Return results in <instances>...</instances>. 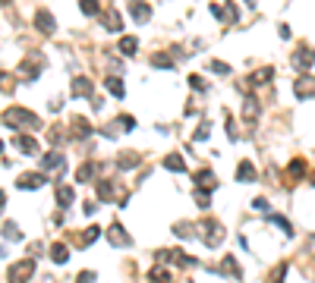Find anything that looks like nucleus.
<instances>
[{"label":"nucleus","instance_id":"nucleus-1","mask_svg":"<svg viewBox=\"0 0 315 283\" xmlns=\"http://www.w3.org/2000/svg\"><path fill=\"white\" fill-rule=\"evenodd\" d=\"M4 123L7 126H13V129H19V126H26V129H38L41 126V120L35 116L32 110H26V107H10L7 113H4Z\"/></svg>","mask_w":315,"mask_h":283},{"label":"nucleus","instance_id":"nucleus-2","mask_svg":"<svg viewBox=\"0 0 315 283\" xmlns=\"http://www.w3.org/2000/svg\"><path fill=\"white\" fill-rule=\"evenodd\" d=\"M199 230L205 233V245L208 249H218L221 242H224V227H221V220H215V217H205L202 223H199Z\"/></svg>","mask_w":315,"mask_h":283},{"label":"nucleus","instance_id":"nucleus-3","mask_svg":"<svg viewBox=\"0 0 315 283\" xmlns=\"http://www.w3.org/2000/svg\"><path fill=\"white\" fill-rule=\"evenodd\" d=\"M32 274H35V261H32V258H22V261H16L13 267L7 270V280L10 283H29Z\"/></svg>","mask_w":315,"mask_h":283},{"label":"nucleus","instance_id":"nucleus-4","mask_svg":"<svg viewBox=\"0 0 315 283\" xmlns=\"http://www.w3.org/2000/svg\"><path fill=\"white\" fill-rule=\"evenodd\" d=\"M41 167H44V173L60 176V173H63V155H60V151H51V155H44V158H41Z\"/></svg>","mask_w":315,"mask_h":283},{"label":"nucleus","instance_id":"nucleus-5","mask_svg":"<svg viewBox=\"0 0 315 283\" xmlns=\"http://www.w3.org/2000/svg\"><path fill=\"white\" fill-rule=\"evenodd\" d=\"M312 63H315V51H312V47H299V51L293 54V66L302 69V73H306Z\"/></svg>","mask_w":315,"mask_h":283},{"label":"nucleus","instance_id":"nucleus-6","mask_svg":"<svg viewBox=\"0 0 315 283\" xmlns=\"http://www.w3.org/2000/svg\"><path fill=\"white\" fill-rule=\"evenodd\" d=\"M44 183H48V180H44V173H22L19 180H16L19 189H41Z\"/></svg>","mask_w":315,"mask_h":283},{"label":"nucleus","instance_id":"nucleus-7","mask_svg":"<svg viewBox=\"0 0 315 283\" xmlns=\"http://www.w3.org/2000/svg\"><path fill=\"white\" fill-rule=\"evenodd\" d=\"M108 239H111L114 245H130V233L123 230V223H114V227L108 230Z\"/></svg>","mask_w":315,"mask_h":283},{"label":"nucleus","instance_id":"nucleus-8","mask_svg":"<svg viewBox=\"0 0 315 283\" xmlns=\"http://www.w3.org/2000/svg\"><path fill=\"white\" fill-rule=\"evenodd\" d=\"M312 94H315V79L312 76L296 79V98H312Z\"/></svg>","mask_w":315,"mask_h":283},{"label":"nucleus","instance_id":"nucleus-9","mask_svg":"<svg viewBox=\"0 0 315 283\" xmlns=\"http://www.w3.org/2000/svg\"><path fill=\"white\" fill-rule=\"evenodd\" d=\"M271 79H274V66H262L249 76V85H265V82H271Z\"/></svg>","mask_w":315,"mask_h":283},{"label":"nucleus","instance_id":"nucleus-10","mask_svg":"<svg viewBox=\"0 0 315 283\" xmlns=\"http://www.w3.org/2000/svg\"><path fill=\"white\" fill-rule=\"evenodd\" d=\"M73 94L76 98H91V82L85 76H76L73 79Z\"/></svg>","mask_w":315,"mask_h":283},{"label":"nucleus","instance_id":"nucleus-11","mask_svg":"<svg viewBox=\"0 0 315 283\" xmlns=\"http://www.w3.org/2000/svg\"><path fill=\"white\" fill-rule=\"evenodd\" d=\"M16 148L22 151V155H38V142H35L32 135H16Z\"/></svg>","mask_w":315,"mask_h":283},{"label":"nucleus","instance_id":"nucleus-12","mask_svg":"<svg viewBox=\"0 0 315 283\" xmlns=\"http://www.w3.org/2000/svg\"><path fill=\"white\" fill-rule=\"evenodd\" d=\"M255 176H259V173H255V167H252V161H240V170H237V180H240V183H252V180H255Z\"/></svg>","mask_w":315,"mask_h":283},{"label":"nucleus","instance_id":"nucleus-13","mask_svg":"<svg viewBox=\"0 0 315 283\" xmlns=\"http://www.w3.org/2000/svg\"><path fill=\"white\" fill-rule=\"evenodd\" d=\"M51 258H54L57 264H66L69 261V249H66L63 242H51Z\"/></svg>","mask_w":315,"mask_h":283},{"label":"nucleus","instance_id":"nucleus-14","mask_svg":"<svg viewBox=\"0 0 315 283\" xmlns=\"http://www.w3.org/2000/svg\"><path fill=\"white\" fill-rule=\"evenodd\" d=\"M290 183H296V180H302V176H306V161L302 158H296V161H290Z\"/></svg>","mask_w":315,"mask_h":283},{"label":"nucleus","instance_id":"nucleus-15","mask_svg":"<svg viewBox=\"0 0 315 283\" xmlns=\"http://www.w3.org/2000/svg\"><path fill=\"white\" fill-rule=\"evenodd\" d=\"M255 113H259V101H255V98H246V104H243V120L252 126V123H255Z\"/></svg>","mask_w":315,"mask_h":283},{"label":"nucleus","instance_id":"nucleus-16","mask_svg":"<svg viewBox=\"0 0 315 283\" xmlns=\"http://www.w3.org/2000/svg\"><path fill=\"white\" fill-rule=\"evenodd\" d=\"M98 198H101V202H114V198H117V186L108 183V180L98 183Z\"/></svg>","mask_w":315,"mask_h":283},{"label":"nucleus","instance_id":"nucleus-17","mask_svg":"<svg viewBox=\"0 0 315 283\" xmlns=\"http://www.w3.org/2000/svg\"><path fill=\"white\" fill-rule=\"evenodd\" d=\"M73 132H76V138H88L91 135V126H88L85 116H76L73 120Z\"/></svg>","mask_w":315,"mask_h":283},{"label":"nucleus","instance_id":"nucleus-18","mask_svg":"<svg viewBox=\"0 0 315 283\" xmlns=\"http://www.w3.org/2000/svg\"><path fill=\"white\" fill-rule=\"evenodd\" d=\"M73 202H76V195H73V189H69V186L57 189V205H60V208H69Z\"/></svg>","mask_w":315,"mask_h":283},{"label":"nucleus","instance_id":"nucleus-19","mask_svg":"<svg viewBox=\"0 0 315 283\" xmlns=\"http://www.w3.org/2000/svg\"><path fill=\"white\" fill-rule=\"evenodd\" d=\"M95 173H98L95 164H82V167L76 170V183H88V180H95Z\"/></svg>","mask_w":315,"mask_h":283},{"label":"nucleus","instance_id":"nucleus-20","mask_svg":"<svg viewBox=\"0 0 315 283\" xmlns=\"http://www.w3.org/2000/svg\"><path fill=\"white\" fill-rule=\"evenodd\" d=\"M104 29H108V32H120L123 29L120 13H114V10H111V13H104Z\"/></svg>","mask_w":315,"mask_h":283},{"label":"nucleus","instance_id":"nucleus-21","mask_svg":"<svg viewBox=\"0 0 315 283\" xmlns=\"http://www.w3.org/2000/svg\"><path fill=\"white\" fill-rule=\"evenodd\" d=\"M0 233H4V236H7L10 242H22V233H19V227H16L13 220H7L4 227H0Z\"/></svg>","mask_w":315,"mask_h":283},{"label":"nucleus","instance_id":"nucleus-22","mask_svg":"<svg viewBox=\"0 0 315 283\" xmlns=\"http://www.w3.org/2000/svg\"><path fill=\"white\" fill-rule=\"evenodd\" d=\"M164 167H167V170H173V173H183V170H186L183 155H167V158H164Z\"/></svg>","mask_w":315,"mask_h":283},{"label":"nucleus","instance_id":"nucleus-23","mask_svg":"<svg viewBox=\"0 0 315 283\" xmlns=\"http://www.w3.org/2000/svg\"><path fill=\"white\" fill-rule=\"evenodd\" d=\"M170 258H173L177 264H186V267H195V264H199V261H195L192 255H186L183 249H173V252H170Z\"/></svg>","mask_w":315,"mask_h":283},{"label":"nucleus","instance_id":"nucleus-24","mask_svg":"<svg viewBox=\"0 0 315 283\" xmlns=\"http://www.w3.org/2000/svg\"><path fill=\"white\" fill-rule=\"evenodd\" d=\"M139 51V41L133 38V35H126V38H120V54H126V57H133Z\"/></svg>","mask_w":315,"mask_h":283},{"label":"nucleus","instance_id":"nucleus-25","mask_svg":"<svg viewBox=\"0 0 315 283\" xmlns=\"http://www.w3.org/2000/svg\"><path fill=\"white\" fill-rule=\"evenodd\" d=\"M35 26H38L44 35H51V32H54V19H51L48 13H38V16H35Z\"/></svg>","mask_w":315,"mask_h":283},{"label":"nucleus","instance_id":"nucleus-26","mask_svg":"<svg viewBox=\"0 0 315 283\" xmlns=\"http://www.w3.org/2000/svg\"><path fill=\"white\" fill-rule=\"evenodd\" d=\"M148 283H170V270H164V267H151Z\"/></svg>","mask_w":315,"mask_h":283},{"label":"nucleus","instance_id":"nucleus-27","mask_svg":"<svg viewBox=\"0 0 315 283\" xmlns=\"http://www.w3.org/2000/svg\"><path fill=\"white\" fill-rule=\"evenodd\" d=\"M148 16H151V7L148 4H136L133 7V19L136 22H148Z\"/></svg>","mask_w":315,"mask_h":283},{"label":"nucleus","instance_id":"nucleus-28","mask_svg":"<svg viewBox=\"0 0 315 283\" xmlns=\"http://www.w3.org/2000/svg\"><path fill=\"white\" fill-rule=\"evenodd\" d=\"M221 267H224L230 277H243V270H240V264H237V258H224V261H221Z\"/></svg>","mask_w":315,"mask_h":283},{"label":"nucleus","instance_id":"nucleus-29","mask_svg":"<svg viewBox=\"0 0 315 283\" xmlns=\"http://www.w3.org/2000/svg\"><path fill=\"white\" fill-rule=\"evenodd\" d=\"M108 91L114 94V98H123V82L117 79V76H111V79H108Z\"/></svg>","mask_w":315,"mask_h":283},{"label":"nucleus","instance_id":"nucleus-30","mask_svg":"<svg viewBox=\"0 0 315 283\" xmlns=\"http://www.w3.org/2000/svg\"><path fill=\"white\" fill-rule=\"evenodd\" d=\"M195 183H199V186H215V173L212 170H199V173H195Z\"/></svg>","mask_w":315,"mask_h":283},{"label":"nucleus","instance_id":"nucleus-31","mask_svg":"<svg viewBox=\"0 0 315 283\" xmlns=\"http://www.w3.org/2000/svg\"><path fill=\"white\" fill-rule=\"evenodd\" d=\"M136 164H139V155H136V151H130V155H120V167H123V170H133Z\"/></svg>","mask_w":315,"mask_h":283},{"label":"nucleus","instance_id":"nucleus-32","mask_svg":"<svg viewBox=\"0 0 315 283\" xmlns=\"http://www.w3.org/2000/svg\"><path fill=\"white\" fill-rule=\"evenodd\" d=\"M98 236H101V230H98V227H88V230L82 233V242H79V245L85 249V245H91V239H98Z\"/></svg>","mask_w":315,"mask_h":283},{"label":"nucleus","instance_id":"nucleus-33","mask_svg":"<svg viewBox=\"0 0 315 283\" xmlns=\"http://www.w3.org/2000/svg\"><path fill=\"white\" fill-rule=\"evenodd\" d=\"M151 63H155L158 69H170L173 63H170V57L167 54H155V57H151Z\"/></svg>","mask_w":315,"mask_h":283},{"label":"nucleus","instance_id":"nucleus-34","mask_svg":"<svg viewBox=\"0 0 315 283\" xmlns=\"http://www.w3.org/2000/svg\"><path fill=\"white\" fill-rule=\"evenodd\" d=\"M268 220H271V223H274V227H281V230H284L287 236H290V233H293V227H290V223H287V220H284L281 214H271V217H268Z\"/></svg>","mask_w":315,"mask_h":283},{"label":"nucleus","instance_id":"nucleus-35","mask_svg":"<svg viewBox=\"0 0 315 283\" xmlns=\"http://www.w3.org/2000/svg\"><path fill=\"white\" fill-rule=\"evenodd\" d=\"M79 7H82V13H85V16H98V0H82Z\"/></svg>","mask_w":315,"mask_h":283},{"label":"nucleus","instance_id":"nucleus-36","mask_svg":"<svg viewBox=\"0 0 315 283\" xmlns=\"http://www.w3.org/2000/svg\"><path fill=\"white\" fill-rule=\"evenodd\" d=\"M212 73H218V76H227V73H230V66H227L224 60H212Z\"/></svg>","mask_w":315,"mask_h":283},{"label":"nucleus","instance_id":"nucleus-37","mask_svg":"<svg viewBox=\"0 0 315 283\" xmlns=\"http://www.w3.org/2000/svg\"><path fill=\"white\" fill-rule=\"evenodd\" d=\"M189 85H192L195 91H208V82H205L202 76H189Z\"/></svg>","mask_w":315,"mask_h":283},{"label":"nucleus","instance_id":"nucleus-38","mask_svg":"<svg viewBox=\"0 0 315 283\" xmlns=\"http://www.w3.org/2000/svg\"><path fill=\"white\" fill-rule=\"evenodd\" d=\"M208 132H212V126H208V123H202L199 129H195V142H205V138H208Z\"/></svg>","mask_w":315,"mask_h":283},{"label":"nucleus","instance_id":"nucleus-39","mask_svg":"<svg viewBox=\"0 0 315 283\" xmlns=\"http://www.w3.org/2000/svg\"><path fill=\"white\" fill-rule=\"evenodd\" d=\"M195 205H199V208H208V205H212V198H208V192H195Z\"/></svg>","mask_w":315,"mask_h":283},{"label":"nucleus","instance_id":"nucleus-40","mask_svg":"<svg viewBox=\"0 0 315 283\" xmlns=\"http://www.w3.org/2000/svg\"><path fill=\"white\" fill-rule=\"evenodd\" d=\"M76 283H95V270H82V274L76 277Z\"/></svg>","mask_w":315,"mask_h":283},{"label":"nucleus","instance_id":"nucleus-41","mask_svg":"<svg viewBox=\"0 0 315 283\" xmlns=\"http://www.w3.org/2000/svg\"><path fill=\"white\" fill-rule=\"evenodd\" d=\"M0 88H7V91H10V88H13V82H10V76L4 73V69H0Z\"/></svg>","mask_w":315,"mask_h":283},{"label":"nucleus","instance_id":"nucleus-42","mask_svg":"<svg viewBox=\"0 0 315 283\" xmlns=\"http://www.w3.org/2000/svg\"><path fill=\"white\" fill-rule=\"evenodd\" d=\"M252 208H259V211H265V208H268V202H265V198H255V202H252Z\"/></svg>","mask_w":315,"mask_h":283},{"label":"nucleus","instance_id":"nucleus-43","mask_svg":"<svg viewBox=\"0 0 315 283\" xmlns=\"http://www.w3.org/2000/svg\"><path fill=\"white\" fill-rule=\"evenodd\" d=\"M4 202H7V198H4V192H0V208H4Z\"/></svg>","mask_w":315,"mask_h":283},{"label":"nucleus","instance_id":"nucleus-44","mask_svg":"<svg viewBox=\"0 0 315 283\" xmlns=\"http://www.w3.org/2000/svg\"><path fill=\"white\" fill-rule=\"evenodd\" d=\"M0 4H10V0H0Z\"/></svg>","mask_w":315,"mask_h":283},{"label":"nucleus","instance_id":"nucleus-45","mask_svg":"<svg viewBox=\"0 0 315 283\" xmlns=\"http://www.w3.org/2000/svg\"><path fill=\"white\" fill-rule=\"evenodd\" d=\"M0 151H4V142H0Z\"/></svg>","mask_w":315,"mask_h":283},{"label":"nucleus","instance_id":"nucleus-46","mask_svg":"<svg viewBox=\"0 0 315 283\" xmlns=\"http://www.w3.org/2000/svg\"><path fill=\"white\" fill-rule=\"evenodd\" d=\"M246 4H255V0H246Z\"/></svg>","mask_w":315,"mask_h":283},{"label":"nucleus","instance_id":"nucleus-47","mask_svg":"<svg viewBox=\"0 0 315 283\" xmlns=\"http://www.w3.org/2000/svg\"><path fill=\"white\" fill-rule=\"evenodd\" d=\"M312 183H315V173H312Z\"/></svg>","mask_w":315,"mask_h":283}]
</instances>
